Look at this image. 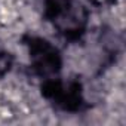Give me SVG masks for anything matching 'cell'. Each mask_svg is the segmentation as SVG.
Returning a JSON list of instances; mask_svg holds the SVG:
<instances>
[{"label": "cell", "instance_id": "6da1fadb", "mask_svg": "<svg viewBox=\"0 0 126 126\" xmlns=\"http://www.w3.org/2000/svg\"><path fill=\"white\" fill-rule=\"evenodd\" d=\"M53 22L59 30L64 33L73 30V28H80L82 25V14H80V6L74 5L71 0H56L53 5Z\"/></svg>", "mask_w": 126, "mask_h": 126}]
</instances>
